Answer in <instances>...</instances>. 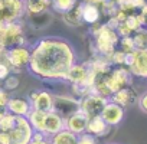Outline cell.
I'll return each instance as SVG.
<instances>
[{
  "mask_svg": "<svg viewBox=\"0 0 147 144\" xmlns=\"http://www.w3.org/2000/svg\"><path fill=\"white\" fill-rule=\"evenodd\" d=\"M75 63L77 52L68 40L58 36H46L33 45L28 68L32 75L43 81H66L69 69Z\"/></svg>",
  "mask_w": 147,
  "mask_h": 144,
  "instance_id": "1",
  "label": "cell"
},
{
  "mask_svg": "<svg viewBox=\"0 0 147 144\" xmlns=\"http://www.w3.org/2000/svg\"><path fill=\"white\" fill-rule=\"evenodd\" d=\"M118 42H120V35L117 33L115 29L110 28L108 25H104L98 30H95V46H97V50L102 56H105L107 59L115 50V48L118 46Z\"/></svg>",
  "mask_w": 147,
  "mask_h": 144,
  "instance_id": "2",
  "label": "cell"
},
{
  "mask_svg": "<svg viewBox=\"0 0 147 144\" xmlns=\"http://www.w3.org/2000/svg\"><path fill=\"white\" fill-rule=\"evenodd\" d=\"M23 43V28L16 22L0 20V45L6 49Z\"/></svg>",
  "mask_w": 147,
  "mask_h": 144,
  "instance_id": "3",
  "label": "cell"
},
{
  "mask_svg": "<svg viewBox=\"0 0 147 144\" xmlns=\"http://www.w3.org/2000/svg\"><path fill=\"white\" fill-rule=\"evenodd\" d=\"M32 137H33V128L28 117L16 115L15 125L9 131L10 144H30Z\"/></svg>",
  "mask_w": 147,
  "mask_h": 144,
  "instance_id": "4",
  "label": "cell"
},
{
  "mask_svg": "<svg viewBox=\"0 0 147 144\" xmlns=\"http://www.w3.org/2000/svg\"><path fill=\"white\" fill-rule=\"evenodd\" d=\"M105 78V84L111 92V95L114 92H117L118 89L121 88H125V87H130L131 85V79H133V75L130 74L128 68H124V66H117L114 69H111L110 72L104 75Z\"/></svg>",
  "mask_w": 147,
  "mask_h": 144,
  "instance_id": "5",
  "label": "cell"
},
{
  "mask_svg": "<svg viewBox=\"0 0 147 144\" xmlns=\"http://www.w3.org/2000/svg\"><path fill=\"white\" fill-rule=\"evenodd\" d=\"M107 101H108V98L98 95L95 92H91V94H88V95H85L80 100V110L90 120L92 117L101 115V111H102L104 105L107 104Z\"/></svg>",
  "mask_w": 147,
  "mask_h": 144,
  "instance_id": "6",
  "label": "cell"
},
{
  "mask_svg": "<svg viewBox=\"0 0 147 144\" xmlns=\"http://www.w3.org/2000/svg\"><path fill=\"white\" fill-rule=\"evenodd\" d=\"M25 12V0H3V9L0 10V20L16 22L23 16Z\"/></svg>",
  "mask_w": 147,
  "mask_h": 144,
  "instance_id": "7",
  "label": "cell"
},
{
  "mask_svg": "<svg viewBox=\"0 0 147 144\" xmlns=\"http://www.w3.org/2000/svg\"><path fill=\"white\" fill-rule=\"evenodd\" d=\"M5 58L7 61V65H10L12 68H22V66H28L29 58H30V50L22 45L18 46H12L6 50Z\"/></svg>",
  "mask_w": 147,
  "mask_h": 144,
  "instance_id": "8",
  "label": "cell"
},
{
  "mask_svg": "<svg viewBox=\"0 0 147 144\" xmlns=\"http://www.w3.org/2000/svg\"><path fill=\"white\" fill-rule=\"evenodd\" d=\"M125 115V108H123L121 105L113 102V101H107V104L104 105L102 111H101V118L110 125V127H115L120 125L124 120Z\"/></svg>",
  "mask_w": 147,
  "mask_h": 144,
  "instance_id": "9",
  "label": "cell"
},
{
  "mask_svg": "<svg viewBox=\"0 0 147 144\" xmlns=\"http://www.w3.org/2000/svg\"><path fill=\"white\" fill-rule=\"evenodd\" d=\"M53 111H56L61 117L66 118L71 114L80 111V100L72 97H53Z\"/></svg>",
  "mask_w": 147,
  "mask_h": 144,
  "instance_id": "10",
  "label": "cell"
},
{
  "mask_svg": "<svg viewBox=\"0 0 147 144\" xmlns=\"http://www.w3.org/2000/svg\"><path fill=\"white\" fill-rule=\"evenodd\" d=\"M63 128H65V118L61 117L53 110L46 111L45 121H43V134L46 137H51V135L56 134L58 131H61Z\"/></svg>",
  "mask_w": 147,
  "mask_h": 144,
  "instance_id": "11",
  "label": "cell"
},
{
  "mask_svg": "<svg viewBox=\"0 0 147 144\" xmlns=\"http://www.w3.org/2000/svg\"><path fill=\"white\" fill-rule=\"evenodd\" d=\"M130 74L147 79V49H136L133 63L128 66Z\"/></svg>",
  "mask_w": 147,
  "mask_h": 144,
  "instance_id": "12",
  "label": "cell"
},
{
  "mask_svg": "<svg viewBox=\"0 0 147 144\" xmlns=\"http://www.w3.org/2000/svg\"><path fill=\"white\" fill-rule=\"evenodd\" d=\"M32 104V108L39 111H51L53 108V95L48 91H32L28 98Z\"/></svg>",
  "mask_w": 147,
  "mask_h": 144,
  "instance_id": "13",
  "label": "cell"
},
{
  "mask_svg": "<svg viewBox=\"0 0 147 144\" xmlns=\"http://www.w3.org/2000/svg\"><path fill=\"white\" fill-rule=\"evenodd\" d=\"M87 122H88V117L80 110L77 112L71 114L69 117L65 118V128L75 133L77 135L85 133V128H87Z\"/></svg>",
  "mask_w": 147,
  "mask_h": 144,
  "instance_id": "14",
  "label": "cell"
},
{
  "mask_svg": "<svg viewBox=\"0 0 147 144\" xmlns=\"http://www.w3.org/2000/svg\"><path fill=\"white\" fill-rule=\"evenodd\" d=\"M110 101H113V102L121 105L123 108H125V107L136 104L138 101V97H137V92L131 87H125V88H121L117 92H114L110 97Z\"/></svg>",
  "mask_w": 147,
  "mask_h": 144,
  "instance_id": "15",
  "label": "cell"
},
{
  "mask_svg": "<svg viewBox=\"0 0 147 144\" xmlns=\"http://www.w3.org/2000/svg\"><path fill=\"white\" fill-rule=\"evenodd\" d=\"M6 110L13 115L28 117V114L32 110V104L28 98H10L6 105Z\"/></svg>",
  "mask_w": 147,
  "mask_h": 144,
  "instance_id": "16",
  "label": "cell"
},
{
  "mask_svg": "<svg viewBox=\"0 0 147 144\" xmlns=\"http://www.w3.org/2000/svg\"><path fill=\"white\" fill-rule=\"evenodd\" d=\"M110 128L111 127L101 118V115H97V117H92V118L88 120L85 133H88V134H91L94 137H102V135L108 134Z\"/></svg>",
  "mask_w": 147,
  "mask_h": 144,
  "instance_id": "17",
  "label": "cell"
},
{
  "mask_svg": "<svg viewBox=\"0 0 147 144\" xmlns=\"http://www.w3.org/2000/svg\"><path fill=\"white\" fill-rule=\"evenodd\" d=\"M51 144H78V135L66 128L58 131L56 134L49 137Z\"/></svg>",
  "mask_w": 147,
  "mask_h": 144,
  "instance_id": "18",
  "label": "cell"
},
{
  "mask_svg": "<svg viewBox=\"0 0 147 144\" xmlns=\"http://www.w3.org/2000/svg\"><path fill=\"white\" fill-rule=\"evenodd\" d=\"M100 9L97 7V5L92 3H84L81 5V19L88 23V25H94L95 22H98L100 19Z\"/></svg>",
  "mask_w": 147,
  "mask_h": 144,
  "instance_id": "19",
  "label": "cell"
},
{
  "mask_svg": "<svg viewBox=\"0 0 147 144\" xmlns=\"http://www.w3.org/2000/svg\"><path fill=\"white\" fill-rule=\"evenodd\" d=\"M51 2L52 0H25V9L32 16L42 15L48 9Z\"/></svg>",
  "mask_w": 147,
  "mask_h": 144,
  "instance_id": "20",
  "label": "cell"
},
{
  "mask_svg": "<svg viewBox=\"0 0 147 144\" xmlns=\"http://www.w3.org/2000/svg\"><path fill=\"white\" fill-rule=\"evenodd\" d=\"M51 5L53 6V9L56 12L66 13V12H69L71 9H74L77 6V0H52Z\"/></svg>",
  "mask_w": 147,
  "mask_h": 144,
  "instance_id": "21",
  "label": "cell"
},
{
  "mask_svg": "<svg viewBox=\"0 0 147 144\" xmlns=\"http://www.w3.org/2000/svg\"><path fill=\"white\" fill-rule=\"evenodd\" d=\"M15 118H16V115H13L9 111H6V114L0 118V131L9 133L12 130V127L15 125Z\"/></svg>",
  "mask_w": 147,
  "mask_h": 144,
  "instance_id": "22",
  "label": "cell"
},
{
  "mask_svg": "<svg viewBox=\"0 0 147 144\" xmlns=\"http://www.w3.org/2000/svg\"><path fill=\"white\" fill-rule=\"evenodd\" d=\"M118 45H120V48H121L123 52H133V50H136L134 42H133V38L131 36H123V38H120Z\"/></svg>",
  "mask_w": 147,
  "mask_h": 144,
  "instance_id": "23",
  "label": "cell"
},
{
  "mask_svg": "<svg viewBox=\"0 0 147 144\" xmlns=\"http://www.w3.org/2000/svg\"><path fill=\"white\" fill-rule=\"evenodd\" d=\"M19 78L18 77H15V75H9L6 79H5V89L6 91H15V89H18V87H19Z\"/></svg>",
  "mask_w": 147,
  "mask_h": 144,
  "instance_id": "24",
  "label": "cell"
},
{
  "mask_svg": "<svg viewBox=\"0 0 147 144\" xmlns=\"http://www.w3.org/2000/svg\"><path fill=\"white\" fill-rule=\"evenodd\" d=\"M78 144H98V141H97V137L88 133H82L78 135Z\"/></svg>",
  "mask_w": 147,
  "mask_h": 144,
  "instance_id": "25",
  "label": "cell"
},
{
  "mask_svg": "<svg viewBox=\"0 0 147 144\" xmlns=\"http://www.w3.org/2000/svg\"><path fill=\"white\" fill-rule=\"evenodd\" d=\"M30 144H51V143H49V137H46L42 133L33 131V137H32Z\"/></svg>",
  "mask_w": 147,
  "mask_h": 144,
  "instance_id": "26",
  "label": "cell"
},
{
  "mask_svg": "<svg viewBox=\"0 0 147 144\" xmlns=\"http://www.w3.org/2000/svg\"><path fill=\"white\" fill-rule=\"evenodd\" d=\"M137 16H138V19H140L143 28H147V3L140 9V13H138Z\"/></svg>",
  "mask_w": 147,
  "mask_h": 144,
  "instance_id": "27",
  "label": "cell"
},
{
  "mask_svg": "<svg viewBox=\"0 0 147 144\" xmlns=\"http://www.w3.org/2000/svg\"><path fill=\"white\" fill-rule=\"evenodd\" d=\"M9 75H10V68H9V65L0 62V79L5 81Z\"/></svg>",
  "mask_w": 147,
  "mask_h": 144,
  "instance_id": "28",
  "label": "cell"
},
{
  "mask_svg": "<svg viewBox=\"0 0 147 144\" xmlns=\"http://www.w3.org/2000/svg\"><path fill=\"white\" fill-rule=\"evenodd\" d=\"M138 107H140V110L143 111V112H146L147 114V91L143 94V95H140L138 97Z\"/></svg>",
  "mask_w": 147,
  "mask_h": 144,
  "instance_id": "29",
  "label": "cell"
},
{
  "mask_svg": "<svg viewBox=\"0 0 147 144\" xmlns=\"http://www.w3.org/2000/svg\"><path fill=\"white\" fill-rule=\"evenodd\" d=\"M9 100H10V97H9L7 91L6 89H0V107H6Z\"/></svg>",
  "mask_w": 147,
  "mask_h": 144,
  "instance_id": "30",
  "label": "cell"
},
{
  "mask_svg": "<svg viewBox=\"0 0 147 144\" xmlns=\"http://www.w3.org/2000/svg\"><path fill=\"white\" fill-rule=\"evenodd\" d=\"M0 144H10L9 133H6V131H0Z\"/></svg>",
  "mask_w": 147,
  "mask_h": 144,
  "instance_id": "31",
  "label": "cell"
},
{
  "mask_svg": "<svg viewBox=\"0 0 147 144\" xmlns=\"http://www.w3.org/2000/svg\"><path fill=\"white\" fill-rule=\"evenodd\" d=\"M6 111H7V110H6V107H0V118H2V117L6 114Z\"/></svg>",
  "mask_w": 147,
  "mask_h": 144,
  "instance_id": "32",
  "label": "cell"
},
{
  "mask_svg": "<svg viewBox=\"0 0 147 144\" xmlns=\"http://www.w3.org/2000/svg\"><path fill=\"white\" fill-rule=\"evenodd\" d=\"M110 144H117V143H110Z\"/></svg>",
  "mask_w": 147,
  "mask_h": 144,
  "instance_id": "33",
  "label": "cell"
}]
</instances>
